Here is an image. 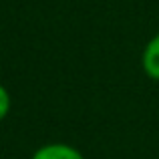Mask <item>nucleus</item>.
Wrapping results in <instances>:
<instances>
[{
    "label": "nucleus",
    "instance_id": "1",
    "mask_svg": "<svg viewBox=\"0 0 159 159\" xmlns=\"http://www.w3.org/2000/svg\"><path fill=\"white\" fill-rule=\"evenodd\" d=\"M30 159H85L77 147L69 143H47L32 153Z\"/></svg>",
    "mask_w": 159,
    "mask_h": 159
},
{
    "label": "nucleus",
    "instance_id": "2",
    "mask_svg": "<svg viewBox=\"0 0 159 159\" xmlns=\"http://www.w3.org/2000/svg\"><path fill=\"white\" fill-rule=\"evenodd\" d=\"M141 66L151 81L159 83V34H155L145 44L143 54H141Z\"/></svg>",
    "mask_w": 159,
    "mask_h": 159
},
{
    "label": "nucleus",
    "instance_id": "3",
    "mask_svg": "<svg viewBox=\"0 0 159 159\" xmlns=\"http://www.w3.org/2000/svg\"><path fill=\"white\" fill-rule=\"evenodd\" d=\"M8 111H10V93L4 85H0V123L6 119Z\"/></svg>",
    "mask_w": 159,
    "mask_h": 159
}]
</instances>
